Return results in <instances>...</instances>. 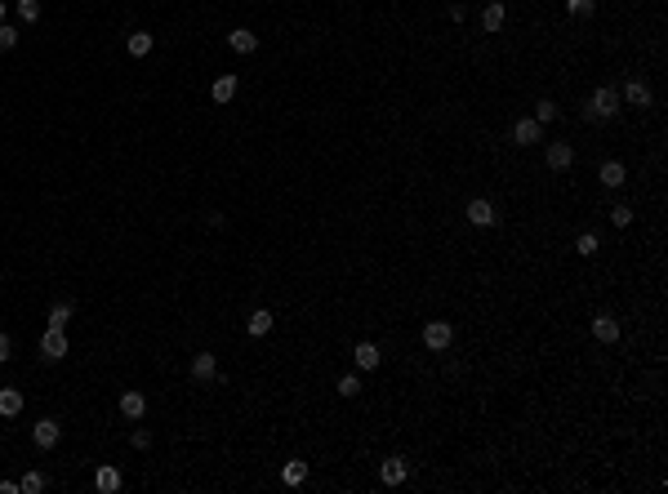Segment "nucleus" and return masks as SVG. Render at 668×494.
<instances>
[{
	"label": "nucleus",
	"mask_w": 668,
	"mask_h": 494,
	"mask_svg": "<svg viewBox=\"0 0 668 494\" xmlns=\"http://www.w3.org/2000/svg\"><path fill=\"white\" fill-rule=\"evenodd\" d=\"M615 111H619V89H610V85L592 89V98H588V116H615Z\"/></svg>",
	"instance_id": "obj_1"
},
{
	"label": "nucleus",
	"mask_w": 668,
	"mask_h": 494,
	"mask_svg": "<svg viewBox=\"0 0 668 494\" xmlns=\"http://www.w3.org/2000/svg\"><path fill=\"white\" fill-rule=\"evenodd\" d=\"M41 356H45V361H63V356H67V334L50 325V330L41 334Z\"/></svg>",
	"instance_id": "obj_2"
},
{
	"label": "nucleus",
	"mask_w": 668,
	"mask_h": 494,
	"mask_svg": "<svg viewBox=\"0 0 668 494\" xmlns=\"http://www.w3.org/2000/svg\"><path fill=\"white\" fill-rule=\"evenodd\" d=\"M468 223H473V227H495V223H499V214H495V205L491 201H482V196H477V201H468Z\"/></svg>",
	"instance_id": "obj_3"
},
{
	"label": "nucleus",
	"mask_w": 668,
	"mask_h": 494,
	"mask_svg": "<svg viewBox=\"0 0 668 494\" xmlns=\"http://www.w3.org/2000/svg\"><path fill=\"white\" fill-rule=\"evenodd\" d=\"M450 339H455V330H450L446 321H428V325H423V343H428L432 352H441V347H450Z\"/></svg>",
	"instance_id": "obj_4"
},
{
	"label": "nucleus",
	"mask_w": 668,
	"mask_h": 494,
	"mask_svg": "<svg viewBox=\"0 0 668 494\" xmlns=\"http://www.w3.org/2000/svg\"><path fill=\"white\" fill-rule=\"evenodd\" d=\"M539 138H543V125H539V120L526 116V120H517V125H513V142H517V147H535Z\"/></svg>",
	"instance_id": "obj_5"
},
{
	"label": "nucleus",
	"mask_w": 668,
	"mask_h": 494,
	"mask_svg": "<svg viewBox=\"0 0 668 494\" xmlns=\"http://www.w3.org/2000/svg\"><path fill=\"white\" fill-rule=\"evenodd\" d=\"M58 436H63V427L54 423V419H41V423L32 427V441L41 445V450H54V445H58Z\"/></svg>",
	"instance_id": "obj_6"
},
{
	"label": "nucleus",
	"mask_w": 668,
	"mask_h": 494,
	"mask_svg": "<svg viewBox=\"0 0 668 494\" xmlns=\"http://www.w3.org/2000/svg\"><path fill=\"white\" fill-rule=\"evenodd\" d=\"M23 414V392L18 387H0V419H18Z\"/></svg>",
	"instance_id": "obj_7"
},
{
	"label": "nucleus",
	"mask_w": 668,
	"mask_h": 494,
	"mask_svg": "<svg viewBox=\"0 0 668 494\" xmlns=\"http://www.w3.org/2000/svg\"><path fill=\"white\" fill-rule=\"evenodd\" d=\"M192 378H201V383H210V378H219V365H214V352H196V356H192Z\"/></svg>",
	"instance_id": "obj_8"
},
{
	"label": "nucleus",
	"mask_w": 668,
	"mask_h": 494,
	"mask_svg": "<svg viewBox=\"0 0 668 494\" xmlns=\"http://www.w3.org/2000/svg\"><path fill=\"white\" fill-rule=\"evenodd\" d=\"M575 165V147L570 142H552L548 147V169H570Z\"/></svg>",
	"instance_id": "obj_9"
},
{
	"label": "nucleus",
	"mask_w": 668,
	"mask_h": 494,
	"mask_svg": "<svg viewBox=\"0 0 668 494\" xmlns=\"http://www.w3.org/2000/svg\"><path fill=\"white\" fill-rule=\"evenodd\" d=\"M228 45L237 54H254V50H259V36H254L250 27H237V32H228Z\"/></svg>",
	"instance_id": "obj_10"
},
{
	"label": "nucleus",
	"mask_w": 668,
	"mask_h": 494,
	"mask_svg": "<svg viewBox=\"0 0 668 494\" xmlns=\"http://www.w3.org/2000/svg\"><path fill=\"white\" fill-rule=\"evenodd\" d=\"M592 334H597L601 343H615V339H619V321L601 312V316H592Z\"/></svg>",
	"instance_id": "obj_11"
},
{
	"label": "nucleus",
	"mask_w": 668,
	"mask_h": 494,
	"mask_svg": "<svg viewBox=\"0 0 668 494\" xmlns=\"http://www.w3.org/2000/svg\"><path fill=\"white\" fill-rule=\"evenodd\" d=\"M120 414H125V419H143V414H147V396L143 392H125V396H120Z\"/></svg>",
	"instance_id": "obj_12"
},
{
	"label": "nucleus",
	"mask_w": 668,
	"mask_h": 494,
	"mask_svg": "<svg viewBox=\"0 0 668 494\" xmlns=\"http://www.w3.org/2000/svg\"><path fill=\"white\" fill-rule=\"evenodd\" d=\"M379 477H383V486H401V481L410 477V468H406V459H388L379 468Z\"/></svg>",
	"instance_id": "obj_13"
},
{
	"label": "nucleus",
	"mask_w": 668,
	"mask_h": 494,
	"mask_svg": "<svg viewBox=\"0 0 668 494\" xmlns=\"http://www.w3.org/2000/svg\"><path fill=\"white\" fill-rule=\"evenodd\" d=\"M272 325H277V316H272V312L268 308H259V312H250V321H246V330H250V334L254 339H263V334H268V330Z\"/></svg>",
	"instance_id": "obj_14"
},
{
	"label": "nucleus",
	"mask_w": 668,
	"mask_h": 494,
	"mask_svg": "<svg viewBox=\"0 0 668 494\" xmlns=\"http://www.w3.org/2000/svg\"><path fill=\"white\" fill-rule=\"evenodd\" d=\"M504 18H508V9L499 5V0H491V5L482 9V27H486V32H499V27H504Z\"/></svg>",
	"instance_id": "obj_15"
},
{
	"label": "nucleus",
	"mask_w": 668,
	"mask_h": 494,
	"mask_svg": "<svg viewBox=\"0 0 668 494\" xmlns=\"http://www.w3.org/2000/svg\"><path fill=\"white\" fill-rule=\"evenodd\" d=\"M210 94H214V103H232V98H237V76H232V72H228V76H219Z\"/></svg>",
	"instance_id": "obj_16"
},
{
	"label": "nucleus",
	"mask_w": 668,
	"mask_h": 494,
	"mask_svg": "<svg viewBox=\"0 0 668 494\" xmlns=\"http://www.w3.org/2000/svg\"><path fill=\"white\" fill-rule=\"evenodd\" d=\"M624 98L633 103V107H651V89H646V80H628L624 85Z\"/></svg>",
	"instance_id": "obj_17"
},
{
	"label": "nucleus",
	"mask_w": 668,
	"mask_h": 494,
	"mask_svg": "<svg viewBox=\"0 0 668 494\" xmlns=\"http://www.w3.org/2000/svg\"><path fill=\"white\" fill-rule=\"evenodd\" d=\"M94 486H98L103 494H116L120 490V472L116 468H98V472H94Z\"/></svg>",
	"instance_id": "obj_18"
},
{
	"label": "nucleus",
	"mask_w": 668,
	"mask_h": 494,
	"mask_svg": "<svg viewBox=\"0 0 668 494\" xmlns=\"http://www.w3.org/2000/svg\"><path fill=\"white\" fill-rule=\"evenodd\" d=\"M352 356H356V365H361V369H379V361H383L374 343H356V352H352Z\"/></svg>",
	"instance_id": "obj_19"
},
{
	"label": "nucleus",
	"mask_w": 668,
	"mask_h": 494,
	"mask_svg": "<svg viewBox=\"0 0 668 494\" xmlns=\"http://www.w3.org/2000/svg\"><path fill=\"white\" fill-rule=\"evenodd\" d=\"M281 481H285V486H303V481H308V463L303 459H290L285 472H281Z\"/></svg>",
	"instance_id": "obj_20"
},
{
	"label": "nucleus",
	"mask_w": 668,
	"mask_h": 494,
	"mask_svg": "<svg viewBox=\"0 0 668 494\" xmlns=\"http://www.w3.org/2000/svg\"><path fill=\"white\" fill-rule=\"evenodd\" d=\"M152 36H147V32H134V36H129V41H125V50L129 54H134V58H147V54H152Z\"/></svg>",
	"instance_id": "obj_21"
},
{
	"label": "nucleus",
	"mask_w": 668,
	"mask_h": 494,
	"mask_svg": "<svg viewBox=\"0 0 668 494\" xmlns=\"http://www.w3.org/2000/svg\"><path fill=\"white\" fill-rule=\"evenodd\" d=\"M601 183L619 187V183H624V165H619V160H606V165H601Z\"/></svg>",
	"instance_id": "obj_22"
},
{
	"label": "nucleus",
	"mask_w": 668,
	"mask_h": 494,
	"mask_svg": "<svg viewBox=\"0 0 668 494\" xmlns=\"http://www.w3.org/2000/svg\"><path fill=\"white\" fill-rule=\"evenodd\" d=\"M67 321H72V303H54V308H50V325L67 330Z\"/></svg>",
	"instance_id": "obj_23"
},
{
	"label": "nucleus",
	"mask_w": 668,
	"mask_h": 494,
	"mask_svg": "<svg viewBox=\"0 0 668 494\" xmlns=\"http://www.w3.org/2000/svg\"><path fill=\"white\" fill-rule=\"evenodd\" d=\"M18 490H23V494H41L45 490V477H41V472H27V477L18 481Z\"/></svg>",
	"instance_id": "obj_24"
},
{
	"label": "nucleus",
	"mask_w": 668,
	"mask_h": 494,
	"mask_svg": "<svg viewBox=\"0 0 668 494\" xmlns=\"http://www.w3.org/2000/svg\"><path fill=\"white\" fill-rule=\"evenodd\" d=\"M18 18H23V23H36V18H41V0H18Z\"/></svg>",
	"instance_id": "obj_25"
},
{
	"label": "nucleus",
	"mask_w": 668,
	"mask_h": 494,
	"mask_svg": "<svg viewBox=\"0 0 668 494\" xmlns=\"http://www.w3.org/2000/svg\"><path fill=\"white\" fill-rule=\"evenodd\" d=\"M575 254H584V259H592V254H597V236H592V232H584V236L575 241Z\"/></svg>",
	"instance_id": "obj_26"
},
{
	"label": "nucleus",
	"mask_w": 668,
	"mask_h": 494,
	"mask_svg": "<svg viewBox=\"0 0 668 494\" xmlns=\"http://www.w3.org/2000/svg\"><path fill=\"white\" fill-rule=\"evenodd\" d=\"M535 120H539V125L557 120V103H539V107H535Z\"/></svg>",
	"instance_id": "obj_27"
},
{
	"label": "nucleus",
	"mask_w": 668,
	"mask_h": 494,
	"mask_svg": "<svg viewBox=\"0 0 668 494\" xmlns=\"http://www.w3.org/2000/svg\"><path fill=\"white\" fill-rule=\"evenodd\" d=\"M566 9H570V14H579V18H588L592 9H597V0H566Z\"/></svg>",
	"instance_id": "obj_28"
},
{
	"label": "nucleus",
	"mask_w": 668,
	"mask_h": 494,
	"mask_svg": "<svg viewBox=\"0 0 668 494\" xmlns=\"http://www.w3.org/2000/svg\"><path fill=\"white\" fill-rule=\"evenodd\" d=\"M356 392H361L356 374H343V378H338V396H356Z\"/></svg>",
	"instance_id": "obj_29"
},
{
	"label": "nucleus",
	"mask_w": 668,
	"mask_h": 494,
	"mask_svg": "<svg viewBox=\"0 0 668 494\" xmlns=\"http://www.w3.org/2000/svg\"><path fill=\"white\" fill-rule=\"evenodd\" d=\"M610 223H615V227H628V223H633V210H628V205H615V210H610Z\"/></svg>",
	"instance_id": "obj_30"
},
{
	"label": "nucleus",
	"mask_w": 668,
	"mask_h": 494,
	"mask_svg": "<svg viewBox=\"0 0 668 494\" xmlns=\"http://www.w3.org/2000/svg\"><path fill=\"white\" fill-rule=\"evenodd\" d=\"M129 445H134V450H147V445H152V432H147V427H138V432H129Z\"/></svg>",
	"instance_id": "obj_31"
},
{
	"label": "nucleus",
	"mask_w": 668,
	"mask_h": 494,
	"mask_svg": "<svg viewBox=\"0 0 668 494\" xmlns=\"http://www.w3.org/2000/svg\"><path fill=\"white\" fill-rule=\"evenodd\" d=\"M14 45H18V32H14V27H5V23H0V50H14Z\"/></svg>",
	"instance_id": "obj_32"
},
{
	"label": "nucleus",
	"mask_w": 668,
	"mask_h": 494,
	"mask_svg": "<svg viewBox=\"0 0 668 494\" xmlns=\"http://www.w3.org/2000/svg\"><path fill=\"white\" fill-rule=\"evenodd\" d=\"M9 352H14V343H9V334H0V365L9 361Z\"/></svg>",
	"instance_id": "obj_33"
},
{
	"label": "nucleus",
	"mask_w": 668,
	"mask_h": 494,
	"mask_svg": "<svg viewBox=\"0 0 668 494\" xmlns=\"http://www.w3.org/2000/svg\"><path fill=\"white\" fill-rule=\"evenodd\" d=\"M0 494H18V486L14 481H0Z\"/></svg>",
	"instance_id": "obj_34"
},
{
	"label": "nucleus",
	"mask_w": 668,
	"mask_h": 494,
	"mask_svg": "<svg viewBox=\"0 0 668 494\" xmlns=\"http://www.w3.org/2000/svg\"><path fill=\"white\" fill-rule=\"evenodd\" d=\"M0 23H5V0H0Z\"/></svg>",
	"instance_id": "obj_35"
}]
</instances>
